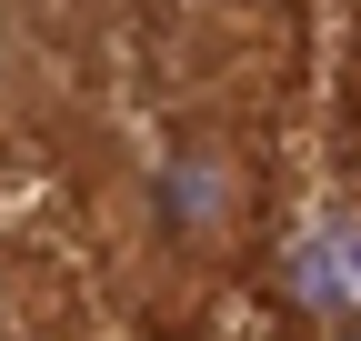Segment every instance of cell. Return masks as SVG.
I'll return each mask as SVG.
<instances>
[{"label": "cell", "instance_id": "6", "mask_svg": "<svg viewBox=\"0 0 361 341\" xmlns=\"http://www.w3.org/2000/svg\"><path fill=\"white\" fill-rule=\"evenodd\" d=\"M11 11H20V0H11ZM30 11H80V0H30Z\"/></svg>", "mask_w": 361, "mask_h": 341}, {"label": "cell", "instance_id": "1", "mask_svg": "<svg viewBox=\"0 0 361 341\" xmlns=\"http://www.w3.org/2000/svg\"><path fill=\"white\" fill-rule=\"evenodd\" d=\"M251 231V151L221 120H180L151 161V261L221 271Z\"/></svg>", "mask_w": 361, "mask_h": 341}, {"label": "cell", "instance_id": "5", "mask_svg": "<svg viewBox=\"0 0 361 341\" xmlns=\"http://www.w3.org/2000/svg\"><path fill=\"white\" fill-rule=\"evenodd\" d=\"M261 341H322V331H311V321H281V331H261Z\"/></svg>", "mask_w": 361, "mask_h": 341}, {"label": "cell", "instance_id": "3", "mask_svg": "<svg viewBox=\"0 0 361 341\" xmlns=\"http://www.w3.org/2000/svg\"><path fill=\"white\" fill-rule=\"evenodd\" d=\"M0 341H20V291H11V271H0Z\"/></svg>", "mask_w": 361, "mask_h": 341}, {"label": "cell", "instance_id": "2", "mask_svg": "<svg viewBox=\"0 0 361 341\" xmlns=\"http://www.w3.org/2000/svg\"><path fill=\"white\" fill-rule=\"evenodd\" d=\"M30 101H40V70H30V40L11 20V0H0V141L30 120Z\"/></svg>", "mask_w": 361, "mask_h": 341}, {"label": "cell", "instance_id": "4", "mask_svg": "<svg viewBox=\"0 0 361 341\" xmlns=\"http://www.w3.org/2000/svg\"><path fill=\"white\" fill-rule=\"evenodd\" d=\"M322 341H361V311H331V321H322Z\"/></svg>", "mask_w": 361, "mask_h": 341}]
</instances>
